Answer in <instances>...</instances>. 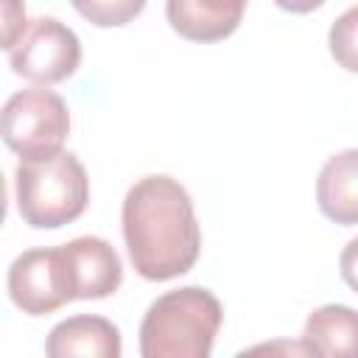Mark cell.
Masks as SVG:
<instances>
[{
    "label": "cell",
    "mask_w": 358,
    "mask_h": 358,
    "mask_svg": "<svg viewBox=\"0 0 358 358\" xmlns=\"http://www.w3.org/2000/svg\"><path fill=\"white\" fill-rule=\"evenodd\" d=\"M123 241L143 280L165 282L187 274L201 252V229L185 185L165 173L137 179L120 207Z\"/></svg>",
    "instance_id": "cell-1"
},
{
    "label": "cell",
    "mask_w": 358,
    "mask_h": 358,
    "mask_svg": "<svg viewBox=\"0 0 358 358\" xmlns=\"http://www.w3.org/2000/svg\"><path fill=\"white\" fill-rule=\"evenodd\" d=\"M224 308L201 285H185L157 296L140 322L143 358H207L221 330Z\"/></svg>",
    "instance_id": "cell-2"
},
{
    "label": "cell",
    "mask_w": 358,
    "mask_h": 358,
    "mask_svg": "<svg viewBox=\"0 0 358 358\" xmlns=\"http://www.w3.org/2000/svg\"><path fill=\"white\" fill-rule=\"evenodd\" d=\"M20 218L34 229H59L76 221L90 201V179L73 151L20 159L14 171Z\"/></svg>",
    "instance_id": "cell-3"
},
{
    "label": "cell",
    "mask_w": 358,
    "mask_h": 358,
    "mask_svg": "<svg viewBox=\"0 0 358 358\" xmlns=\"http://www.w3.org/2000/svg\"><path fill=\"white\" fill-rule=\"evenodd\" d=\"M67 134L70 112L53 90H20L3 103V140L22 159H39L62 151Z\"/></svg>",
    "instance_id": "cell-4"
},
{
    "label": "cell",
    "mask_w": 358,
    "mask_h": 358,
    "mask_svg": "<svg viewBox=\"0 0 358 358\" xmlns=\"http://www.w3.org/2000/svg\"><path fill=\"white\" fill-rule=\"evenodd\" d=\"M8 64L17 76L34 84H59L81 64V42L70 25L56 17H36L8 50Z\"/></svg>",
    "instance_id": "cell-5"
},
{
    "label": "cell",
    "mask_w": 358,
    "mask_h": 358,
    "mask_svg": "<svg viewBox=\"0 0 358 358\" xmlns=\"http://www.w3.org/2000/svg\"><path fill=\"white\" fill-rule=\"evenodd\" d=\"M8 296L28 316H45L76 299L64 246L28 249L8 266Z\"/></svg>",
    "instance_id": "cell-6"
},
{
    "label": "cell",
    "mask_w": 358,
    "mask_h": 358,
    "mask_svg": "<svg viewBox=\"0 0 358 358\" xmlns=\"http://www.w3.org/2000/svg\"><path fill=\"white\" fill-rule=\"evenodd\" d=\"M76 288V299H103L123 282V263L115 246L98 235H81L62 243Z\"/></svg>",
    "instance_id": "cell-7"
},
{
    "label": "cell",
    "mask_w": 358,
    "mask_h": 358,
    "mask_svg": "<svg viewBox=\"0 0 358 358\" xmlns=\"http://www.w3.org/2000/svg\"><path fill=\"white\" fill-rule=\"evenodd\" d=\"M45 352L50 358H120V330L92 313H78L59 322L45 341Z\"/></svg>",
    "instance_id": "cell-8"
},
{
    "label": "cell",
    "mask_w": 358,
    "mask_h": 358,
    "mask_svg": "<svg viewBox=\"0 0 358 358\" xmlns=\"http://www.w3.org/2000/svg\"><path fill=\"white\" fill-rule=\"evenodd\" d=\"M246 0H165L171 28L190 42H218L238 31Z\"/></svg>",
    "instance_id": "cell-9"
},
{
    "label": "cell",
    "mask_w": 358,
    "mask_h": 358,
    "mask_svg": "<svg viewBox=\"0 0 358 358\" xmlns=\"http://www.w3.org/2000/svg\"><path fill=\"white\" fill-rule=\"evenodd\" d=\"M316 204L324 218L341 227L358 224V148L338 151L322 165Z\"/></svg>",
    "instance_id": "cell-10"
},
{
    "label": "cell",
    "mask_w": 358,
    "mask_h": 358,
    "mask_svg": "<svg viewBox=\"0 0 358 358\" xmlns=\"http://www.w3.org/2000/svg\"><path fill=\"white\" fill-rule=\"evenodd\" d=\"M302 341L319 358H358V310L336 302L310 310Z\"/></svg>",
    "instance_id": "cell-11"
},
{
    "label": "cell",
    "mask_w": 358,
    "mask_h": 358,
    "mask_svg": "<svg viewBox=\"0 0 358 358\" xmlns=\"http://www.w3.org/2000/svg\"><path fill=\"white\" fill-rule=\"evenodd\" d=\"M70 3L87 22L98 28L126 25L145 8V0H70Z\"/></svg>",
    "instance_id": "cell-12"
},
{
    "label": "cell",
    "mask_w": 358,
    "mask_h": 358,
    "mask_svg": "<svg viewBox=\"0 0 358 358\" xmlns=\"http://www.w3.org/2000/svg\"><path fill=\"white\" fill-rule=\"evenodd\" d=\"M327 45H330L333 59L344 70L358 73V6H352L336 17V22L330 25V34H327Z\"/></svg>",
    "instance_id": "cell-13"
},
{
    "label": "cell",
    "mask_w": 358,
    "mask_h": 358,
    "mask_svg": "<svg viewBox=\"0 0 358 358\" xmlns=\"http://www.w3.org/2000/svg\"><path fill=\"white\" fill-rule=\"evenodd\" d=\"M6 34H3V48L11 50L14 42L22 36V31L28 28V20H25V6L22 0H6Z\"/></svg>",
    "instance_id": "cell-14"
},
{
    "label": "cell",
    "mask_w": 358,
    "mask_h": 358,
    "mask_svg": "<svg viewBox=\"0 0 358 358\" xmlns=\"http://www.w3.org/2000/svg\"><path fill=\"white\" fill-rule=\"evenodd\" d=\"M338 271H341V280L358 294V238H352V241L341 249Z\"/></svg>",
    "instance_id": "cell-15"
},
{
    "label": "cell",
    "mask_w": 358,
    "mask_h": 358,
    "mask_svg": "<svg viewBox=\"0 0 358 358\" xmlns=\"http://www.w3.org/2000/svg\"><path fill=\"white\" fill-rule=\"evenodd\" d=\"M282 11H291V14H308V11H316L324 0H274Z\"/></svg>",
    "instance_id": "cell-16"
}]
</instances>
